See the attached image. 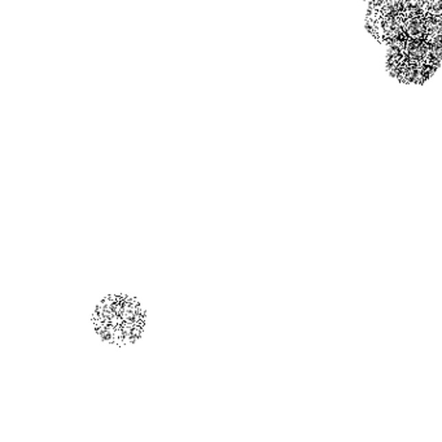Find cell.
<instances>
[{
    "label": "cell",
    "mask_w": 442,
    "mask_h": 442,
    "mask_svg": "<svg viewBox=\"0 0 442 442\" xmlns=\"http://www.w3.org/2000/svg\"><path fill=\"white\" fill-rule=\"evenodd\" d=\"M428 13L433 16H442V0H427Z\"/></svg>",
    "instance_id": "7"
},
{
    "label": "cell",
    "mask_w": 442,
    "mask_h": 442,
    "mask_svg": "<svg viewBox=\"0 0 442 442\" xmlns=\"http://www.w3.org/2000/svg\"><path fill=\"white\" fill-rule=\"evenodd\" d=\"M366 29L376 41L382 43V29H380V14L367 13L366 16Z\"/></svg>",
    "instance_id": "5"
},
{
    "label": "cell",
    "mask_w": 442,
    "mask_h": 442,
    "mask_svg": "<svg viewBox=\"0 0 442 442\" xmlns=\"http://www.w3.org/2000/svg\"><path fill=\"white\" fill-rule=\"evenodd\" d=\"M405 57L412 63H428L431 57V47L427 39L408 38L405 45Z\"/></svg>",
    "instance_id": "2"
},
{
    "label": "cell",
    "mask_w": 442,
    "mask_h": 442,
    "mask_svg": "<svg viewBox=\"0 0 442 442\" xmlns=\"http://www.w3.org/2000/svg\"><path fill=\"white\" fill-rule=\"evenodd\" d=\"M428 43H430V42H428ZM430 47H431V57H430V61H428V63H432V64H436V65H440V67H441L442 42H433V43H430Z\"/></svg>",
    "instance_id": "6"
},
{
    "label": "cell",
    "mask_w": 442,
    "mask_h": 442,
    "mask_svg": "<svg viewBox=\"0 0 442 442\" xmlns=\"http://www.w3.org/2000/svg\"><path fill=\"white\" fill-rule=\"evenodd\" d=\"M406 23V32L408 38L412 39H427V14L426 16H418V17H408L405 16Z\"/></svg>",
    "instance_id": "4"
},
{
    "label": "cell",
    "mask_w": 442,
    "mask_h": 442,
    "mask_svg": "<svg viewBox=\"0 0 442 442\" xmlns=\"http://www.w3.org/2000/svg\"><path fill=\"white\" fill-rule=\"evenodd\" d=\"M427 63H412L405 60L402 64V71L398 80L405 85H423L427 80L424 77V68Z\"/></svg>",
    "instance_id": "3"
},
{
    "label": "cell",
    "mask_w": 442,
    "mask_h": 442,
    "mask_svg": "<svg viewBox=\"0 0 442 442\" xmlns=\"http://www.w3.org/2000/svg\"><path fill=\"white\" fill-rule=\"evenodd\" d=\"M147 311L139 300L126 294L102 297L91 314V324L100 340L114 346H130L146 329Z\"/></svg>",
    "instance_id": "1"
}]
</instances>
